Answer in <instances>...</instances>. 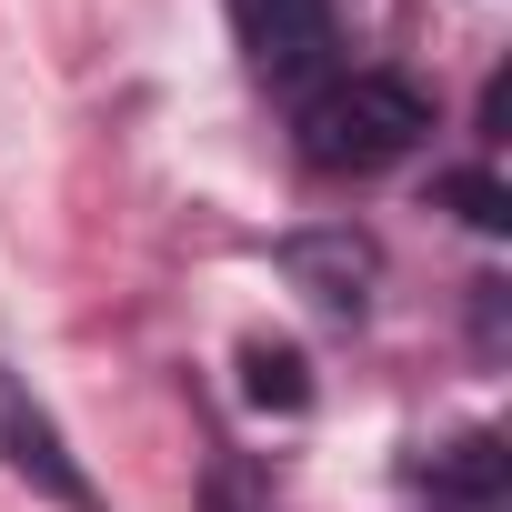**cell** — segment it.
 I'll use <instances>...</instances> for the list:
<instances>
[{
  "mask_svg": "<svg viewBox=\"0 0 512 512\" xmlns=\"http://www.w3.org/2000/svg\"><path fill=\"white\" fill-rule=\"evenodd\" d=\"M292 131H302L312 171H352L362 181V171H392V161H412L432 141V101L402 71H352V81H322Z\"/></svg>",
  "mask_w": 512,
  "mask_h": 512,
  "instance_id": "6da1fadb",
  "label": "cell"
},
{
  "mask_svg": "<svg viewBox=\"0 0 512 512\" xmlns=\"http://www.w3.org/2000/svg\"><path fill=\"white\" fill-rule=\"evenodd\" d=\"M231 41L272 91H302L332 71V0H231Z\"/></svg>",
  "mask_w": 512,
  "mask_h": 512,
  "instance_id": "7a4b0ae2",
  "label": "cell"
},
{
  "mask_svg": "<svg viewBox=\"0 0 512 512\" xmlns=\"http://www.w3.org/2000/svg\"><path fill=\"white\" fill-rule=\"evenodd\" d=\"M0 462H11L31 492H51L61 512H101V482L71 462V442H61V422L31 402V382L21 372H0Z\"/></svg>",
  "mask_w": 512,
  "mask_h": 512,
  "instance_id": "3957f363",
  "label": "cell"
},
{
  "mask_svg": "<svg viewBox=\"0 0 512 512\" xmlns=\"http://www.w3.org/2000/svg\"><path fill=\"white\" fill-rule=\"evenodd\" d=\"M372 272H382V251H372L352 221H322V231H292V241H282V282H292L312 312H332V322H362V312H372Z\"/></svg>",
  "mask_w": 512,
  "mask_h": 512,
  "instance_id": "277c9868",
  "label": "cell"
},
{
  "mask_svg": "<svg viewBox=\"0 0 512 512\" xmlns=\"http://www.w3.org/2000/svg\"><path fill=\"white\" fill-rule=\"evenodd\" d=\"M422 482H432L442 512H502L512 452H502V432H462V442H442V452L422 462Z\"/></svg>",
  "mask_w": 512,
  "mask_h": 512,
  "instance_id": "5b68a950",
  "label": "cell"
},
{
  "mask_svg": "<svg viewBox=\"0 0 512 512\" xmlns=\"http://www.w3.org/2000/svg\"><path fill=\"white\" fill-rule=\"evenodd\" d=\"M241 402H251V412H302V402H312V362H302L292 342H262V332H251V342H241Z\"/></svg>",
  "mask_w": 512,
  "mask_h": 512,
  "instance_id": "8992f818",
  "label": "cell"
},
{
  "mask_svg": "<svg viewBox=\"0 0 512 512\" xmlns=\"http://www.w3.org/2000/svg\"><path fill=\"white\" fill-rule=\"evenodd\" d=\"M442 201H452L472 231H512V191H502L492 171H442Z\"/></svg>",
  "mask_w": 512,
  "mask_h": 512,
  "instance_id": "52a82bcc",
  "label": "cell"
},
{
  "mask_svg": "<svg viewBox=\"0 0 512 512\" xmlns=\"http://www.w3.org/2000/svg\"><path fill=\"white\" fill-rule=\"evenodd\" d=\"M211 512H241V482H231V472L211 482Z\"/></svg>",
  "mask_w": 512,
  "mask_h": 512,
  "instance_id": "ba28073f",
  "label": "cell"
}]
</instances>
